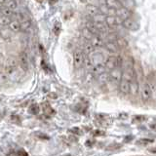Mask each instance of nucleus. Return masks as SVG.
<instances>
[{"label":"nucleus","mask_w":156,"mask_h":156,"mask_svg":"<svg viewBox=\"0 0 156 156\" xmlns=\"http://www.w3.org/2000/svg\"><path fill=\"white\" fill-rule=\"evenodd\" d=\"M88 61H89L91 65V68H92L98 66H105L106 58L105 56V54L101 51L96 49L94 52L91 53L90 55H88Z\"/></svg>","instance_id":"1"},{"label":"nucleus","mask_w":156,"mask_h":156,"mask_svg":"<svg viewBox=\"0 0 156 156\" xmlns=\"http://www.w3.org/2000/svg\"><path fill=\"white\" fill-rule=\"evenodd\" d=\"M122 65H123V58H122V57L120 55H113L106 58L105 66L106 69L110 71L112 69H115V68H121Z\"/></svg>","instance_id":"2"},{"label":"nucleus","mask_w":156,"mask_h":156,"mask_svg":"<svg viewBox=\"0 0 156 156\" xmlns=\"http://www.w3.org/2000/svg\"><path fill=\"white\" fill-rule=\"evenodd\" d=\"M87 60L86 54L82 50H76L73 54V63L76 68H80L82 66H85Z\"/></svg>","instance_id":"3"},{"label":"nucleus","mask_w":156,"mask_h":156,"mask_svg":"<svg viewBox=\"0 0 156 156\" xmlns=\"http://www.w3.org/2000/svg\"><path fill=\"white\" fill-rule=\"evenodd\" d=\"M102 4L109 12L113 14H115V11H117L118 9L123 7L119 0H102Z\"/></svg>","instance_id":"4"},{"label":"nucleus","mask_w":156,"mask_h":156,"mask_svg":"<svg viewBox=\"0 0 156 156\" xmlns=\"http://www.w3.org/2000/svg\"><path fill=\"white\" fill-rule=\"evenodd\" d=\"M124 76V73L122 72L121 68H115V69H112L108 72V77H109V81L112 83H119L122 81Z\"/></svg>","instance_id":"5"},{"label":"nucleus","mask_w":156,"mask_h":156,"mask_svg":"<svg viewBox=\"0 0 156 156\" xmlns=\"http://www.w3.org/2000/svg\"><path fill=\"white\" fill-rule=\"evenodd\" d=\"M123 23V22L121 21V20L116 17L115 15H106L105 17V24L107 27H108V28H115L117 27L121 26V24Z\"/></svg>","instance_id":"6"},{"label":"nucleus","mask_w":156,"mask_h":156,"mask_svg":"<svg viewBox=\"0 0 156 156\" xmlns=\"http://www.w3.org/2000/svg\"><path fill=\"white\" fill-rule=\"evenodd\" d=\"M140 96L144 102H148L149 101H151V92H150V88H149L147 81H145L144 84L141 85Z\"/></svg>","instance_id":"7"},{"label":"nucleus","mask_w":156,"mask_h":156,"mask_svg":"<svg viewBox=\"0 0 156 156\" xmlns=\"http://www.w3.org/2000/svg\"><path fill=\"white\" fill-rule=\"evenodd\" d=\"M104 48L105 49V51L111 54H117L119 51V45L113 40H107L105 42Z\"/></svg>","instance_id":"8"},{"label":"nucleus","mask_w":156,"mask_h":156,"mask_svg":"<svg viewBox=\"0 0 156 156\" xmlns=\"http://www.w3.org/2000/svg\"><path fill=\"white\" fill-rule=\"evenodd\" d=\"M114 15L116 17H118L122 22L131 19V12L126 7H122V8L118 9L117 11H115Z\"/></svg>","instance_id":"9"},{"label":"nucleus","mask_w":156,"mask_h":156,"mask_svg":"<svg viewBox=\"0 0 156 156\" xmlns=\"http://www.w3.org/2000/svg\"><path fill=\"white\" fill-rule=\"evenodd\" d=\"M119 90L123 95H129L131 91V80L123 77L119 84Z\"/></svg>","instance_id":"10"},{"label":"nucleus","mask_w":156,"mask_h":156,"mask_svg":"<svg viewBox=\"0 0 156 156\" xmlns=\"http://www.w3.org/2000/svg\"><path fill=\"white\" fill-rule=\"evenodd\" d=\"M19 66V62L16 58L8 57L6 61L3 63V68H8V69H17Z\"/></svg>","instance_id":"11"},{"label":"nucleus","mask_w":156,"mask_h":156,"mask_svg":"<svg viewBox=\"0 0 156 156\" xmlns=\"http://www.w3.org/2000/svg\"><path fill=\"white\" fill-rule=\"evenodd\" d=\"M4 6L8 7L9 9H11L15 14L20 12V2H19V0H8L7 3L5 4Z\"/></svg>","instance_id":"12"},{"label":"nucleus","mask_w":156,"mask_h":156,"mask_svg":"<svg viewBox=\"0 0 156 156\" xmlns=\"http://www.w3.org/2000/svg\"><path fill=\"white\" fill-rule=\"evenodd\" d=\"M90 42L95 48H101L104 47L105 41L104 40V37H101V35H94V37L92 38V40Z\"/></svg>","instance_id":"13"},{"label":"nucleus","mask_w":156,"mask_h":156,"mask_svg":"<svg viewBox=\"0 0 156 156\" xmlns=\"http://www.w3.org/2000/svg\"><path fill=\"white\" fill-rule=\"evenodd\" d=\"M86 13L89 15L90 17H95L96 15H98V14H100L101 12H100V9L98 8L96 5H94V4H89V5H87L86 6Z\"/></svg>","instance_id":"14"},{"label":"nucleus","mask_w":156,"mask_h":156,"mask_svg":"<svg viewBox=\"0 0 156 156\" xmlns=\"http://www.w3.org/2000/svg\"><path fill=\"white\" fill-rule=\"evenodd\" d=\"M9 29L11 30V32H14V33H18L22 30L21 29V23H20V22L18 21V20H15L13 19L11 23L9 24Z\"/></svg>","instance_id":"15"},{"label":"nucleus","mask_w":156,"mask_h":156,"mask_svg":"<svg viewBox=\"0 0 156 156\" xmlns=\"http://www.w3.org/2000/svg\"><path fill=\"white\" fill-rule=\"evenodd\" d=\"M139 91H140V85H139V82L136 80V77H135L133 80L131 81V91H130V94L133 95V96H136L139 94Z\"/></svg>","instance_id":"16"},{"label":"nucleus","mask_w":156,"mask_h":156,"mask_svg":"<svg viewBox=\"0 0 156 156\" xmlns=\"http://www.w3.org/2000/svg\"><path fill=\"white\" fill-rule=\"evenodd\" d=\"M147 82L151 92V101H156V79H149Z\"/></svg>","instance_id":"17"},{"label":"nucleus","mask_w":156,"mask_h":156,"mask_svg":"<svg viewBox=\"0 0 156 156\" xmlns=\"http://www.w3.org/2000/svg\"><path fill=\"white\" fill-rule=\"evenodd\" d=\"M20 63L23 69H27L28 67V56L26 53H22L20 56Z\"/></svg>","instance_id":"18"},{"label":"nucleus","mask_w":156,"mask_h":156,"mask_svg":"<svg viewBox=\"0 0 156 156\" xmlns=\"http://www.w3.org/2000/svg\"><path fill=\"white\" fill-rule=\"evenodd\" d=\"M20 23H21V29L23 32H27L31 28V22L29 19L23 20V21L20 22Z\"/></svg>","instance_id":"19"},{"label":"nucleus","mask_w":156,"mask_h":156,"mask_svg":"<svg viewBox=\"0 0 156 156\" xmlns=\"http://www.w3.org/2000/svg\"><path fill=\"white\" fill-rule=\"evenodd\" d=\"M12 18H8V17H5V16H2L1 15V17H0V23H1V27L2 28H8L9 27V24L11 23L12 22Z\"/></svg>","instance_id":"20"},{"label":"nucleus","mask_w":156,"mask_h":156,"mask_svg":"<svg viewBox=\"0 0 156 156\" xmlns=\"http://www.w3.org/2000/svg\"><path fill=\"white\" fill-rule=\"evenodd\" d=\"M1 15L5 17H8V18H13L14 17L13 15H16V14H15L11 9H9L8 7L2 6L1 7Z\"/></svg>","instance_id":"21"},{"label":"nucleus","mask_w":156,"mask_h":156,"mask_svg":"<svg viewBox=\"0 0 156 156\" xmlns=\"http://www.w3.org/2000/svg\"><path fill=\"white\" fill-rule=\"evenodd\" d=\"M82 36H83V38H84V40L91 41L92 38L94 37V34H93L90 30H88L86 27H84L82 29Z\"/></svg>","instance_id":"22"},{"label":"nucleus","mask_w":156,"mask_h":156,"mask_svg":"<svg viewBox=\"0 0 156 156\" xmlns=\"http://www.w3.org/2000/svg\"><path fill=\"white\" fill-rule=\"evenodd\" d=\"M28 111H29V113H31L33 115H36V114L39 113V111H40V108H39V105H38L33 104V105H31L30 106H29Z\"/></svg>","instance_id":"23"},{"label":"nucleus","mask_w":156,"mask_h":156,"mask_svg":"<svg viewBox=\"0 0 156 156\" xmlns=\"http://www.w3.org/2000/svg\"><path fill=\"white\" fill-rule=\"evenodd\" d=\"M122 26L124 27L128 28V29H133V27H134V22L132 21V20H127V21H124L123 23H122Z\"/></svg>","instance_id":"24"},{"label":"nucleus","mask_w":156,"mask_h":156,"mask_svg":"<svg viewBox=\"0 0 156 156\" xmlns=\"http://www.w3.org/2000/svg\"><path fill=\"white\" fill-rule=\"evenodd\" d=\"M8 80H9L8 75L6 74V72H5V71L2 69V71H1V83H2V84H4V83L8 82Z\"/></svg>","instance_id":"25"},{"label":"nucleus","mask_w":156,"mask_h":156,"mask_svg":"<svg viewBox=\"0 0 156 156\" xmlns=\"http://www.w3.org/2000/svg\"><path fill=\"white\" fill-rule=\"evenodd\" d=\"M11 120L13 121V122H15V123H17V124H20L21 123V119H20V117L18 116V115H11Z\"/></svg>","instance_id":"26"},{"label":"nucleus","mask_w":156,"mask_h":156,"mask_svg":"<svg viewBox=\"0 0 156 156\" xmlns=\"http://www.w3.org/2000/svg\"><path fill=\"white\" fill-rule=\"evenodd\" d=\"M18 156H28L27 153V151L26 150H23V149H20L18 151Z\"/></svg>","instance_id":"27"},{"label":"nucleus","mask_w":156,"mask_h":156,"mask_svg":"<svg viewBox=\"0 0 156 156\" xmlns=\"http://www.w3.org/2000/svg\"><path fill=\"white\" fill-rule=\"evenodd\" d=\"M8 0H0V3H1V6H4L5 4L7 3Z\"/></svg>","instance_id":"28"},{"label":"nucleus","mask_w":156,"mask_h":156,"mask_svg":"<svg viewBox=\"0 0 156 156\" xmlns=\"http://www.w3.org/2000/svg\"><path fill=\"white\" fill-rule=\"evenodd\" d=\"M119 1H120V2L122 3V2H126V1H127V0H119Z\"/></svg>","instance_id":"29"}]
</instances>
